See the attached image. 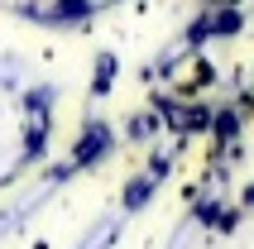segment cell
Instances as JSON below:
<instances>
[{
  "mask_svg": "<svg viewBox=\"0 0 254 249\" xmlns=\"http://www.w3.org/2000/svg\"><path fill=\"white\" fill-rule=\"evenodd\" d=\"M91 10H96L91 0H58L53 10H48V19H53V24H77V19H86Z\"/></svg>",
  "mask_w": 254,
  "mask_h": 249,
  "instance_id": "cell-2",
  "label": "cell"
},
{
  "mask_svg": "<svg viewBox=\"0 0 254 249\" xmlns=\"http://www.w3.org/2000/svg\"><path fill=\"white\" fill-rule=\"evenodd\" d=\"M154 129H158V120H154V115H134V120H129V134H134V139H149Z\"/></svg>",
  "mask_w": 254,
  "mask_h": 249,
  "instance_id": "cell-4",
  "label": "cell"
},
{
  "mask_svg": "<svg viewBox=\"0 0 254 249\" xmlns=\"http://www.w3.org/2000/svg\"><path fill=\"white\" fill-rule=\"evenodd\" d=\"M115 67H120V62H115L111 53H101V62H96V77H91V91H96V96H106V91H111V82H115Z\"/></svg>",
  "mask_w": 254,
  "mask_h": 249,
  "instance_id": "cell-3",
  "label": "cell"
},
{
  "mask_svg": "<svg viewBox=\"0 0 254 249\" xmlns=\"http://www.w3.org/2000/svg\"><path fill=\"white\" fill-rule=\"evenodd\" d=\"M111 129H106V124H86V134L77 139V144H72V163L77 168H86V163H96V158H106V153H111Z\"/></svg>",
  "mask_w": 254,
  "mask_h": 249,
  "instance_id": "cell-1",
  "label": "cell"
}]
</instances>
